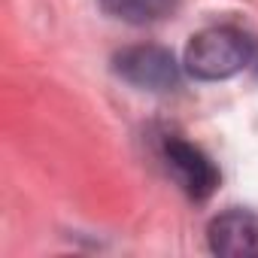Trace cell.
Returning a JSON list of instances; mask_svg holds the SVG:
<instances>
[{
    "label": "cell",
    "instance_id": "1",
    "mask_svg": "<svg viewBox=\"0 0 258 258\" xmlns=\"http://www.w3.org/2000/svg\"><path fill=\"white\" fill-rule=\"evenodd\" d=\"M252 61H255V43L243 31L219 25L191 37L182 64L188 76L201 82H219V79L237 76Z\"/></svg>",
    "mask_w": 258,
    "mask_h": 258
},
{
    "label": "cell",
    "instance_id": "2",
    "mask_svg": "<svg viewBox=\"0 0 258 258\" xmlns=\"http://www.w3.org/2000/svg\"><path fill=\"white\" fill-rule=\"evenodd\" d=\"M115 76L143 91H173L179 88V64L164 46H127L112 58Z\"/></svg>",
    "mask_w": 258,
    "mask_h": 258
},
{
    "label": "cell",
    "instance_id": "3",
    "mask_svg": "<svg viewBox=\"0 0 258 258\" xmlns=\"http://www.w3.org/2000/svg\"><path fill=\"white\" fill-rule=\"evenodd\" d=\"M161 152H164V161L173 170L176 182L182 185V191L191 201H207L219 188V170L198 146L185 143L182 137H167Z\"/></svg>",
    "mask_w": 258,
    "mask_h": 258
},
{
    "label": "cell",
    "instance_id": "4",
    "mask_svg": "<svg viewBox=\"0 0 258 258\" xmlns=\"http://www.w3.org/2000/svg\"><path fill=\"white\" fill-rule=\"evenodd\" d=\"M207 240L216 255H228V258L258 255V213L243 207H231L219 213L207 228Z\"/></svg>",
    "mask_w": 258,
    "mask_h": 258
},
{
    "label": "cell",
    "instance_id": "5",
    "mask_svg": "<svg viewBox=\"0 0 258 258\" xmlns=\"http://www.w3.org/2000/svg\"><path fill=\"white\" fill-rule=\"evenodd\" d=\"M179 0H100V10L109 19H118L124 25H155L167 16H173Z\"/></svg>",
    "mask_w": 258,
    "mask_h": 258
}]
</instances>
